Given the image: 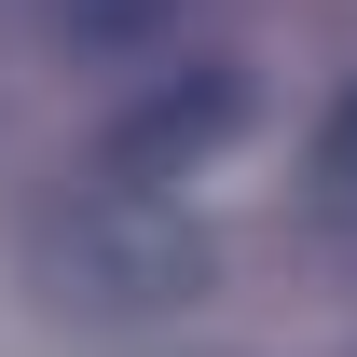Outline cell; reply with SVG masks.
I'll return each mask as SVG.
<instances>
[{"mask_svg": "<svg viewBox=\"0 0 357 357\" xmlns=\"http://www.w3.org/2000/svg\"><path fill=\"white\" fill-rule=\"evenodd\" d=\"M28 289L55 316H96V330H137V316H192L220 289V248L206 220L151 192V178H83L28 220Z\"/></svg>", "mask_w": 357, "mask_h": 357, "instance_id": "cell-1", "label": "cell"}, {"mask_svg": "<svg viewBox=\"0 0 357 357\" xmlns=\"http://www.w3.org/2000/svg\"><path fill=\"white\" fill-rule=\"evenodd\" d=\"M234 124H248V69H234V55H206V69H165V83H151L124 124H110L96 178H151V192H165V178H178V165H206Z\"/></svg>", "mask_w": 357, "mask_h": 357, "instance_id": "cell-2", "label": "cell"}, {"mask_svg": "<svg viewBox=\"0 0 357 357\" xmlns=\"http://www.w3.org/2000/svg\"><path fill=\"white\" fill-rule=\"evenodd\" d=\"M42 28H55L69 55H151V42L178 28V0H42Z\"/></svg>", "mask_w": 357, "mask_h": 357, "instance_id": "cell-3", "label": "cell"}, {"mask_svg": "<svg viewBox=\"0 0 357 357\" xmlns=\"http://www.w3.org/2000/svg\"><path fill=\"white\" fill-rule=\"evenodd\" d=\"M303 192H316V220H344L357 234V83L316 110V151H303Z\"/></svg>", "mask_w": 357, "mask_h": 357, "instance_id": "cell-4", "label": "cell"}]
</instances>
